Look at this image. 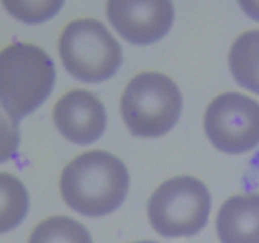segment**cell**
<instances>
[{"mask_svg": "<svg viewBox=\"0 0 259 243\" xmlns=\"http://www.w3.org/2000/svg\"><path fill=\"white\" fill-rule=\"evenodd\" d=\"M128 187L125 165L114 154L100 149L76 156L66 165L60 177L63 201L75 212L91 218L118 209Z\"/></svg>", "mask_w": 259, "mask_h": 243, "instance_id": "6da1fadb", "label": "cell"}, {"mask_svg": "<svg viewBox=\"0 0 259 243\" xmlns=\"http://www.w3.org/2000/svg\"><path fill=\"white\" fill-rule=\"evenodd\" d=\"M56 77L52 58L32 43H12L0 51V104L20 119L50 95Z\"/></svg>", "mask_w": 259, "mask_h": 243, "instance_id": "7a4b0ae2", "label": "cell"}, {"mask_svg": "<svg viewBox=\"0 0 259 243\" xmlns=\"http://www.w3.org/2000/svg\"><path fill=\"white\" fill-rule=\"evenodd\" d=\"M182 96L176 84L159 72H142L126 85L120 99L124 123L132 134L159 137L179 120Z\"/></svg>", "mask_w": 259, "mask_h": 243, "instance_id": "3957f363", "label": "cell"}, {"mask_svg": "<svg viewBox=\"0 0 259 243\" xmlns=\"http://www.w3.org/2000/svg\"><path fill=\"white\" fill-rule=\"evenodd\" d=\"M58 53L71 76L83 83L110 78L121 63V47L98 19L81 18L63 28Z\"/></svg>", "mask_w": 259, "mask_h": 243, "instance_id": "277c9868", "label": "cell"}, {"mask_svg": "<svg viewBox=\"0 0 259 243\" xmlns=\"http://www.w3.org/2000/svg\"><path fill=\"white\" fill-rule=\"evenodd\" d=\"M211 208L206 185L192 176L167 180L152 194L147 207L152 228L163 237H190L205 227Z\"/></svg>", "mask_w": 259, "mask_h": 243, "instance_id": "5b68a950", "label": "cell"}, {"mask_svg": "<svg viewBox=\"0 0 259 243\" xmlns=\"http://www.w3.org/2000/svg\"><path fill=\"white\" fill-rule=\"evenodd\" d=\"M204 128L225 153H244L259 143V103L240 93H224L209 104Z\"/></svg>", "mask_w": 259, "mask_h": 243, "instance_id": "8992f818", "label": "cell"}, {"mask_svg": "<svg viewBox=\"0 0 259 243\" xmlns=\"http://www.w3.org/2000/svg\"><path fill=\"white\" fill-rule=\"evenodd\" d=\"M106 15L116 32L134 45L161 39L174 22V4L167 0H111Z\"/></svg>", "mask_w": 259, "mask_h": 243, "instance_id": "52a82bcc", "label": "cell"}, {"mask_svg": "<svg viewBox=\"0 0 259 243\" xmlns=\"http://www.w3.org/2000/svg\"><path fill=\"white\" fill-rule=\"evenodd\" d=\"M53 122L66 139L89 144L100 138L105 131L106 111L91 91L73 89L57 100L53 108Z\"/></svg>", "mask_w": 259, "mask_h": 243, "instance_id": "ba28073f", "label": "cell"}, {"mask_svg": "<svg viewBox=\"0 0 259 243\" xmlns=\"http://www.w3.org/2000/svg\"><path fill=\"white\" fill-rule=\"evenodd\" d=\"M217 233L222 243H259V194L229 197L218 213Z\"/></svg>", "mask_w": 259, "mask_h": 243, "instance_id": "9c48e42d", "label": "cell"}, {"mask_svg": "<svg viewBox=\"0 0 259 243\" xmlns=\"http://www.w3.org/2000/svg\"><path fill=\"white\" fill-rule=\"evenodd\" d=\"M229 67L239 85L259 94V29L247 30L234 40Z\"/></svg>", "mask_w": 259, "mask_h": 243, "instance_id": "30bf717a", "label": "cell"}, {"mask_svg": "<svg viewBox=\"0 0 259 243\" xmlns=\"http://www.w3.org/2000/svg\"><path fill=\"white\" fill-rule=\"evenodd\" d=\"M29 197L23 182L0 172V233L14 229L27 215Z\"/></svg>", "mask_w": 259, "mask_h": 243, "instance_id": "8fae6325", "label": "cell"}, {"mask_svg": "<svg viewBox=\"0 0 259 243\" xmlns=\"http://www.w3.org/2000/svg\"><path fill=\"white\" fill-rule=\"evenodd\" d=\"M28 243H93V238L78 220L55 215L35 225Z\"/></svg>", "mask_w": 259, "mask_h": 243, "instance_id": "7c38bea8", "label": "cell"}, {"mask_svg": "<svg viewBox=\"0 0 259 243\" xmlns=\"http://www.w3.org/2000/svg\"><path fill=\"white\" fill-rule=\"evenodd\" d=\"M3 7L15 18L25 23H40L53 17L62 2H3Z\"/></svg>", "mask_w": 259, "mask_h": 243, "instance_id": "4fadbf2b", "label": "cell"}, {"mask_svg": "<svg viewBox=\"0 0 259 243\" xmlns=\"http://www.w3.org/2000/svg\"><path fill=\"white\" fill-rule=\"evenodd\" d=\"M15 119L0 104V164L12 158L19 146V128Z\"/></svg>", "mask_w": 259, "mask_h": 243, "instance_id": "5bb4252c", "label": "cell"}, {"mask_svg": "<svg viewBox=\"0 0 259 243\" xmlns=\"http://www.w3.org/2000/svg\"><path fill=\"white\" fill-rule=\"evenodd\" d=\"M240 7L245 10V13L253 18L259 19V3H240Z\"/></svg>", "mask_w": 259, "mask_h": 243, "instance_id": "9a60e30c", "label": "cell"}, {"mask_svg": "<svg viewBox=\"0 0 259 243\" xmlns=\"http://www.w3.org/2000/svg\"><path fill=\"white\" fill-rule=\"evenodd\" d=\"M133 243H157V242H153V240H141V242H133Z\"/></svg>", "mask_w": 259, "mask_h": 243, "instance_id": "2e32d148", "label": "cell"}]
</instances>
